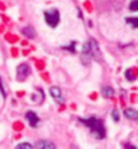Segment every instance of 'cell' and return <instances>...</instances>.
I'll return each instance as SVG.
<instances>
[{"instance_id": "obj_16", "label": "cell", "mask_w": 138, "mask_h": 149, "mask_svg": "<svg viewBox=\"0 0 138 149\" xmlns=\"http://www.w3.org/2000/svg\"><path fill=\"white\" fill-rule=\"evenodd\" d=\"M129 8H130V11H138V0H133L130 6H129Z\"/></svg>"}, {"instance_id": "obj_14", "label": "cell", "mask_w": 138, "mask_h": 149, "mask_svg": "<svg viewBox=\"0 0 138 149\" xmlns=\"http://www.w3.org/2000/svg\"><path fill=\"white\" fill-rule=\"evenodd\" d=\"M15 149H34V148H33V145L28 144V142H20V144L16 145Z\"/></svg>"}, {"instance_id": "obj_17", "label": "cell", "mask_w": 138, "mask_h": 149, "mask_svg": "<svg viewBox=\"0 0 138 149\" xmlns=\"http://www.w3.org/2000/svg\"><path fill=\"white\" fill-rule=\"evenodd\" d=\"M112 119H114V121H117L118 122L119 119H121V115H119V111L118 110H112Z\"/></svg>"}, {"instance_id": "obj_1", "label": "cell", "mask_w": 138, "mask_h": 149, "mask_svg": "<svg viewBox=\"0 0 138 149\" xmlns=\"http://www.w3.org/2000/svg\"><path fill=\"white\" fill-rule=\"evenodd\" d=\"M81 60H83V64H88L91 60H95V61H98V63H102L103 61L102 52L99 49V43L96 42L95 38H89L87 42L83 45V49H81Z\"/></svg>"}, {"instance_id": "obj_3", "label": "cell", "mask_w": 138, "mask_h": 149, "mask_svg": "<svg viewBox=\"0 0 138 149\" xmlns=\"http://www.w3.org/2000/svg\"><path fill=\"white\" fill-rule=\"evenodd\" d=\"M45 16V22L47 23V26H50L51 29H54L58 26L60 20H61V16H60V11L57 8H51V10H47L44 12Z\"/></svg>"}, {"instance_id": "obj_6", "label": "cell", "mask_w": 138, "mask_h": 149, "mask_svg": "<svg viewBox=\"0 0 138 149\" xmlns=\"http://www.w3.org/2000/svg\"><path fill=\"white\" fill-rule=\"evenodd\" d=\"M26 119H27V122L30 123L31 127H37L38 123H40V121H41L40 117H38L34 111H27V113H26Z\"/></svg>"}, {"instance_id": "obj_13", "label": "cell", "mask_w": 138, "mask_h": 149, "mask_svg": "<svg viewBox=\"0 0 138 149\" xmlns=\"http://www.w3.org/2000/svg\"><path fill=\"white\" fill-rule=\"evenodd\" d=\"M76 45H77V42H73V41H71V42H69V45L61 46V49L69 52V53H76Z\"/></svg>"}, {"instance_id": "obj_12", "label": "cell", "mask_w": 138, "mask_h": 149, "mask_svg": "<svg viewBox=\"0 0 138 149\" xmlns=\"http://www.w3.org/2000/svg\"><path fill=\"white\" fill-rule=\"evenodd\" d=\"M127 24H130L133 29H138V16H129L125 19Z\"/></svg>"}, {"instance_id": "obj_10", "label": "cell", "mask_w": 138, "mask_h": 149, "mask_svg": "<svg viewBox=\"0 0 138 149\" xmlns=\"http://www.w3.org/2000/svg\"><path fill=\"white\" fill-rule=\"evenodd\" d=\"M114 94H115V91H114V88H112V87L106 86V87H103V88H102V96H103V98L111 99L112 96H114Z\"/></svg>"}, {"instance_id": "obj_8", "label": "cell", "mask_w": 138, "mask_h": 149, "mask_svg": "<svg viewBox=\"0 0 138 149\" xmlns=\"http://www.w3.org/2000/svg\"><path fill=\"white\" fill-rule=\"evenodd\" d=\"M123 114L127 119H131V121H138V111L135 109H131V107H126L123 110Z\"/></svg>"}, {"instance_id": "obj_18", "label": "cell", "mask_w": 138, "mask_h": 149, "mask_svg": "<svg viewBox=\"0 0 138 149\" xmlns=\"http://www.w3.org/2000/svg\"><path fill=\"white\" fill-rule=\"evenodd\" d=\"M0 94L3 98H6V90H4V86H3V81H1V77H0Z\"/></svg>"}, {"instance_id": "obj_2", "label": "cell", "mask_w": 138, "mask_h": 149, "mask_svg": "<svg viewBox=\"0 0 138 149\" xmlns=\"http://www.w3.org/2000/svg\"><path fill=\"white\" fill-rule=\"evenodd\" d=\"M79 122H81L84 126H87L91 130V133L95 136V138L98 140H103L106 137V127L103 126L102 119H99L96 117H89V118H79Z\"/></svg>"}, {"instance_id": "obj_7", "label": "cell", "mask_w": 138, "mask_h": 149, "mask_svg": "<svg viewBox=\"0 0 138 149\" xmlns=\"http://www.w3.org/2000/svg\"><path fill=\"white\" fill-rule=\"evenodd\" d=\"M37 149H55V145L49 140H40L35 144Z\"/></svg>"}, {"instance_id": "obj_11", "label": "cell", "mask_w": 138, "mask_h": 149, "mask_svg": "<svg viewBox=\"0 0 138 149\" xmlns=\"http://www.w3.org/2000/svg\"><path fill=\"white\" fill-rule=\"evenodd\" d=\"M44 99H45V95H44V91L41 90V88H38V90H37V94H33L31 95V100H33V102H35V103L44 102Z\"/></svg>"}, {"instance_id": "obj_5", "label": "cell", "mask_w": 138, "mask_h": 149, "mask_svg": "<svg viewBox=\"0 0 138 149\" xmlns=\"http://www.w3.org/2000/svg\"><path fill=\"white\" fill-rule=\"evenodd\" d=\"M49 92H50L51 98L54 99L57 103H62L64 102V98H62V92H61V88L57 86H53L49 88Z\"/></svg>"}, {"instance_id": "obj_15", "label": "cell", "mask_w": 138, "mask_h": 149, "mask_svg": "<svg viewBox=\"0 0 138 149\" xmlns=\"http://www.w3.org/2000/svg\"><path fill=\"white\" fill-rule=\"evenodd\" d=\"M125 77H126L129 81H134L135 80V76L133 74V71H131V69H127V71L125 72Z\"/></svg>"}, {"instance_id": "obj_19", "label": "cell", "mask_w": 138, "mask_h": 149, "mask_svg": "<svg viewBox=\"0 0 138 149\" xmlns=\"http://www.w3.org/2000/svg\"><path fill=\"white\" fill-rule=\"evenodd\" d=\"M125 149H138V148L135 145H133V144H129V142H127L126 145H125Z\"/></svg>"}, {"instance_id": "obj_9", "label": "cell", "mask_w": 138, "mask_h": 149, "mask_svg": "<svg viewBox=\"0 0 138 149\" xmlns=\"http://www.w3.org/2000/svg\"><path fill=\"white\" fill-rule=\"evenodd\" d=\"M22 34H23L26 38L28 39H33V38H35V30L31 27V26H26V27L22 29Z\"/></svg>"}, {"instance_id": "obj_4", "label": "cell", "mask_w": 138, "mask_h": 149, "mask_svg": "<svg viewBox=\"0 0 138 149\" xmlns=\"http://www.w3.org/2000/svg\"><path fill=\"white\" fill-rule=\"evenodd\" d=\"M28 74H30V67L27 64H20L18 69H16V79L19 81H23L28 77Z\"/></svg>"}]
</instances>
